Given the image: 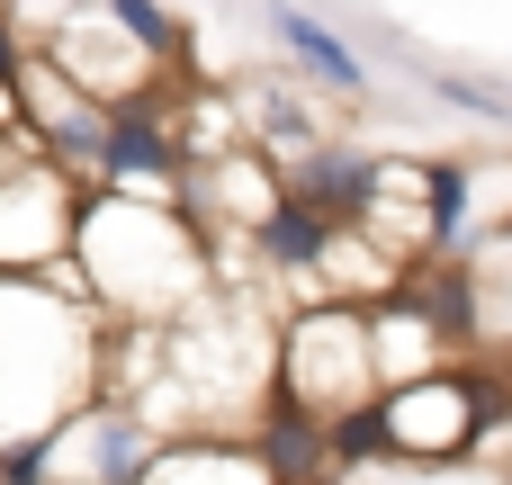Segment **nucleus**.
<instances>
[{"instance_id":"1a4fd4ad","label":"nucleus","mask_w":512,"mask_h":485,"mask_svg":"<svg viewBox=\"0 0 512 485\" xmlns=\"http://www.w3.org/2000/svg\"><path fill=\"white\" fill-rule=\"evenodd\" d=\"M261 27H270V45L297 63V81H315V90H333V99H369V63L351 54L342 27H324L315 9H270Z\"/></svg>"},{"instance_id":"ddd939ff","label":"nucleus","mask_w":512,"mask_h":485,"mask_svg":"<svg viewBox=\"0 0 512 485\" xmlns=\"http://www.w3.org/2000/svg\"><path fill=\"white\" fill-rule=\"evenodd\" d=\"M468 225H477V171L459 153L432 162L423 180V234H432V261H468Z\"/></svg>"},{"instance_id":"f8f14e48","label":"nucleus","mask_w":512,"mask_h":485,"mask_svg":"<svg viewBox=\"0 0 512 485\" xmlns=\"http://www.w3.org/2000/svg\"><path fill=\"white\" fill-rule=\"evenodd\" d=\"M405 306H414L450 351H468V342H477V324H486L477 261H423V270H405Z\"/></svg>"},{"instance_id":"20e7f679","label":"nucleus","mask_w":512,"mask_h":485,"mask_svg":"<svg viewBox=\"0 0 512 485\" xmlns=\"http://www.w3.org/2000/svg\"><path fill=\"white\" fill-rule=\"evenodd\" d=\"M81 198H90L81 180H63L54 162H27L0 189V279H54V270H72Z\"/></svg>"},{"instance_id":"f3484780","label":"nucleus","mask_w":512,"mask_h":485,"mask_svg":"<svg viewBox=\"0 0 512 485\" xmlns=\"http://www.w3.org/2000/svg\"><path fill=\"white\" fill-rule=\"evenodd\" d=\"M432 90H441L450 108H468V117H495V126L512 117V90H495V81H477V72H441V63H432Z\"/></svg>"},{"instance_id":"9b49d317","label":"nucleus","mask_w":512,"mask_h":485,"mask_svg":"<svg viewBox=\"0 0 512 485\" xmlns=\"http://www.w3.org/2000/svg\"><path fill=\"white\" fill-rule=\"evenodd\" d=\"M369 351H378V387H387V396H396V387H423V378L450 369V342L405 306V288H396L387 306H369Z\"/></svg>"},{"instance_id":"a211bd4d","label":"nucleus","mask_w":512,"mask_h":485,"mask_svg":"<svg viewBox=\"0 0 512 485\" xmlns=\"http://www.w3.org/2000/svg\"><path fill=\"white\" fill-rule=\"evenodd\" d=\"M27 63H36V45H27V18H9V9H0V81H18Z\"/></svg>"},{"instance_id":"6e6552de","label":"nucleus","mask_w":512,"mask_h":485,"mask_svg":"<svg viewBox=\"0 0 512 485\" xmlns=\"http://www.w3.org/2000/svg\"><path fill=\"white\" fill-rule=\"evenodd\" d=\"M252 459H261V477L270 485H315V477H333V423L324 414H306L297 396H279L270 387V405L252 414Z\"/></svg>"},{"instance_id":"f03ea898","label":"nucleus","mask_w":512,"mask_h":485,"mask_svg":"<svg viewBox=\"0 0 512 485\" xmlns=\"http://www.w3.org/2000/svg\"><path fill=\"white\" fill-rule=\"evenodd\" d=\"M72 270L90 288V306L108 324H180L189 306H207L216 261H207V225L180 198H117L90 189L81 198V243Z\"/></svg>"},{"instance_id":"f257e3e1","label":"nucleus","mask_w":512,"mask_h":485,"mask_svg":"<svg viewBox=\"0 0 512 485\" xmlns=\"http://www.w3.org/2000/svg\"><path fill=\"white\" fill-rule=\"evenodd\" d=\"M108 315L90 306L81 270L0 279V441L63 432L81 405L108 396Z\"/></svg>"},{"instance_id":"6ab92c4d","label":"nucleus","mask_w":512,"mask_h":485,"mask_svg":"<svg viewBox=\"0 0 512 485\" xmlns=\"http://www.w3.org/2000/svg\"><path fill=\"white\" fill-rule=\"evenodd\" d=\"M27 162H45V153H36V144H27V135H0V189H9V180H18V171H27Z\"/></svg>"},{"instance_id":"423d86ee","label":"nucleus","mask_w":512,"mask_h":485,"mask_svg":"<svg viewBox=\"0 0 512 485\" xmlns=\"http://www.w3.org/2000/svg\"><path fill=\"white\" fill-rule=\"evenodd\" d=\"M495 423V387L468 378V369H441L423 387H396L387 396V432H396V459H459L477 450V432Z\"/></svg>"},{"instance_id":"aec40b11","label":"nucleus","mask_w":512,"mask_h":485,"mask_svg":"<svg viewBox=\"0 0 512 485\" xmlns=\"http://www.w3.org/2000/svg\"><path fill=\"white\" fill-rule=\"evenodd\" d=\"M315 485H342V477H315Z\"/></svg>"},{"instance_id":"2eb2a0df","label":"nucleus","mask_w":512,"mask_h":485,"mask_svg":"<svg viewBox=\"0 0 512 485\" xmlns=\"http://www.w3.org/2000/svg\"><path fill=\"white\" fill-rule=\"evenodd\" d=\"M99 18H108L144 63H171V72L189 63V18H171V9H153V0H108Z\"/></svg>"},{"instance_id":"0eeeda50","label":"nucleus","mask_w":512,"mask_h":485,"mask_svg":"<svg viewBox=\"0 0 512 485\" xmlns=\"http://www.w3.org/2000/svg\"><path fill=\"white\" fill-rule=\"evenodd\" d=\"M378 180H387V153H369V144H351V135L315 144V153L288 171V189H297L306 207H324L342 234H360V225H369V207H378Z\"/></svg>"},{"instance_id":"39448f33","label":"nucleus","mask_w":512,"mask_h":485,"mask_svg":"<svg viewBox=\"0 0 512 485\" xmlns=\"http://www.w3.org/2000/svg\"><path fill=\"white\" fill-rule=\"evenodd\" d=\"M189 144H180V117L162 90H135L108 108V135H99V180L90 189H117V198H171L189 180Z\"/></svg>"},{"instance_id":"4468645a","label":"nucleus","mask_w":512,"mask_h":485,"mask_svg":"<svg viewBox=\"0 0 512 485\" xmlns=\"http://www.w3.org/2000/svg\"><path fill=\"white\" fill-rule=\"evenodd\" d=\"M144 485H270L261 477V459H252V441H162V459H153V477Z\"/></svg>"},{"instance_id":"dca6fc26","label":"nucleus","mask_w":512,"mask_h":485,"mask_svg":"<svg viewBox=\"0 0 512 485\" xmlns=\"http://www.w3.org/2000/svg\"><path fill=\"white\" fill-rule=\"evenodd\" d=\"M396 459V432H387V405H360L333 423V477H360V468H387Z\"/></svg>"},{"instance_id":"9d476101","label":"nucleus","mask_w":512,"mask_h":485,"mask_svg":"<svg viewBox=\"0 0 512 485\" xmlns=\"http://www.w3.org/2000/svg\"><path fill=\"white\" fill-rule=\"evenodd\" d=\"M333 252H342V225H333L324 207H306L297 189L252 225V261H270L279 279H324V270H333Z\"/></svg>"},{"instance_id":"7ed1b4c3","label":"nucleus","mask_w":512,"mask_h":485,"mask_svg":"<svg viewBox=\"0 0 512 485\" xmlns=\"http://www.w3.org/2000/svg\"><path fill=\"white\" fill-rule=\"evenodd\" d=\"M279 396H297L306 414L342 423L360 405H387L378 387V351H369V306H333L315 297L306 315L279 324Z\"/></svg>"}]
</instances>
